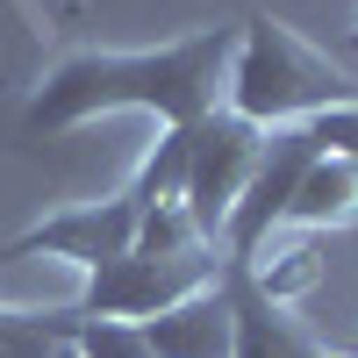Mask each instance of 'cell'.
<instances>
[{
	"label": "cell",
	"mask_w": 358,
	"mask_h": 358,
	"mask_svg": "<svg viewBox=\"0 0 358 358\" xmlns=\"http://www.w3.org/2000/svg\"><path fill=\"white\" fill-rule=\"evenodd\" d=\"M222 287H229V358H322V344L301 330V315L265 301L244 280V265H222Z\"/></svg>",
	"instance_id": "52a82bcc"
},
{
	"label": "cell",
	"mask_w": 358,
	"mask_h": 358,
	"mask_svg": "<svg viewBox=\"0 0 358 358\" xmlns=\"http://www.w3.org/2000/svg\"><path fill=\"white\" fill-rule=\"evenodd\" d=\"M287 222H294V229H308V236L351 229V222H358V158L322 143V151H315V165L301 172V187H294Z\"/></svg>",
	"instance_id": "30bf717a"
},
{
	"label": "cell",
	"mask_w": 358,
	"mask_h": 358,
	"mask_svg": "<svg viewBox=\"0 0 358 358\" xmlns=\"http://www.w3.org/2000/svg\"><path fill=\"white\" fill-rule=\"evenodd\" d=\"M351 43H358V29H351Z\"/></svg>",
	"instance_id": "9a60e30c"
},
{
	"label": "cell",
	"mask_w": 358,
	"mask_h": 358,
	"mask_svg": "<svg viewBox=\"0 0 358 358\" xmlns=\"http://www.w3.org/2000/svg\"><path fill=\"white\" fill-rule=\"evenodd\" d=\"M136 229H143L136 187H115L101 201H72V208H57V215L29 222L22 236H8V244H0V265H15V258H65V265H79V273L94 280L115 258L136 251Z\"/></svg>",
	"instance_id": "277c9868"
},
{
	"label": "cell",
	"mask_w": 358,
	"mask_h": 358,
	"mask_svg": "<svg viewBox=\"0 0 358 358\" xmlns=\"http://www.w3.org/2000/svg\"><path fill=\"white\" fill-rule=\"evenodd\" d=\"M50 358H79V351H72V344H57V351H50Z\"/></svg>",
	"instance_id": "4fadbf2b"
},
{
	"label": "cell",
	"mask_w": 358,
	"mask_h": 358,
	"mask_svg": "<svg viewBox=\"0 0 358 358\" xmlns=\"http://www.w3.org/2000/svg\"><path fill=\"white\" fill-rule=\"evenodd\" d=\"M236 29H194L158 50H72L43 72L22 108L29 136H65L94 115H151L158 129H194L229 94Z\"/></svg>",
	"instance_id": "6da1fadb"
},
{
	"label": "cell",
	"mask_w": 358,
	"mask_h": 358,
	"mask_svg": "<svg viewBox=\"0 0 358 358\" xmlns=\"http://www.w3.org/2000/svg\"><path fill=\"white\" fill-rule=\"evenodd\" d=\"M322 358H358V351H322Z\"/></svg>",
	"instance_id": "5bb4252c"
},
{
	"label": "cell",
	"mask_w": 358,
	"mask_h": 358,
	"mask_svg": "<svg viewBox=\"0 0 358 358\" xmlns=\"http://www.w3.org/2000/svg\"><path fill=\"white\" fill-rule=\"evenodd\" d=\"M57 344H65V322H57V315L0 301V358H50Z\"/></svg>",
	"instance_id": "7c38bea8"
},
{
	"label": "cell",
	"mask_w": 358,
	"mask_h": 358,
	"mask_svg": "<svg viewBox=\"0 0 358 358\" xmlns=\"http://www.w3.org/2000/svg\"><path fill=\"white\" fill-rule=\"evenodd\" d=\"M258 151H265V129L244 122V115H229V108L201 115L187 129V215L201 222V236L222 244V222L244 201L251 172H258Z\"/></svg>",
	"instance_id": "5b68a950"
},
{
	"label": "cell",
	"mask_w": 358,
	"mask_h": 358,
	"mask_svg": "<svg viewBox=\"0 0 358 358\" xmlns=\"http://www.w3.org/2000/svg\"><path fill=\"white\" fill-rule=\"evenodd\" d=\"M222 244H194V251H129V258H115L108 273L86 280V294L72 301V315H122V322H151L165 308H179L187 294L201 287H215L222 280Z\"/></svg>",
	"instance_id": "3957f363"
},
{
	"label": "cell",
	"mask_w": 358,
	"mask_h": 358,
	"mask_svg": "<svg viewBox=\"0 0 358 358\" xmlns=\"http://www.w3.org/2000/svg\"><path fill=\"white\" fill-rule=\"evenodd\" d=\"M222 108L258 122V129H301V122H322V115H337V108H358V79L330 50H315L294 22L251 15L236 29Z\"/></svg>",
	"instance_id": "7a4b0ae2"
},
{
	"label": "cell",
	"mask_w": 358,
	"mask_h": 358,
	"mask_svg": "<svg viewBox=\"0 0 358 358\" xmlns=\"http://www.w3.org/2000/svg\"><path fill=\"white\" fill-rule=\"evenodd\" d=\"M57 322H65V344L79 358H158L151 337H143V322H122V315H72L57 308Z\"/></svg>",
	"instance_id": "8fae6325"
},
{
	"label": "cell",
	"mask_w": 358,
	"mask_h": 358,
	"mask_svg": "<svg viewBox=\"0 0 358 358\" xmlns=\"http://www.w3.org/2000/svg\"><path fill=\"white\" fill-rule=\"evenodd\" d=\"M229 265H244V280L265 294V301H280V308H301L308 294L322 287V236H308V229H294V222H280L265 244L251 251V258H229Z\"/></svg>",
	"instance_id": "ba28073f"
},
{
	"label": "cell",
	"mask_w": 358,
	"mask_h": 358,
	"mask_svg": "<svg viewBox=\"0 0 358 358\" xmlns=\"http://www.w3.org/2000/svg\"><path fill=\"white\" fill-rule=\"evenodd\" d=\"M143 337H151L158 358H229V287L215 280V287L187 294L179 308L143 322Z\"/></svg>",
	"instance_id": "9c48e42d"
},
{
	"label": "cell",
	"mask_w": 358,
	"mask_h": 358,
	"mask_svg": "<svg viewBox=\"0 0 358 358\" xmlns=\"http://www.w3.org/2000/svg\"><path fill=\"white\" fill-rule=\"evenodd\" d=\"M322 151V136L301 122V129H265V151H258V172H251V187L244 201L229 208V222H222V258H251L265 236H273L287 222V208H294V187H301V172L315 165Z\"/></svg>",
	"instance_id": "8992f818"
}]
</instances>
